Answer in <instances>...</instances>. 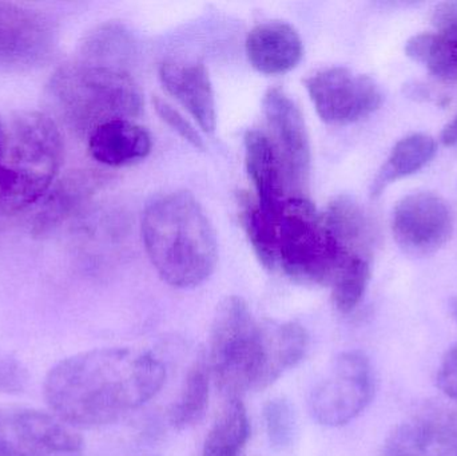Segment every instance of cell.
I'll return each instance as SVG.
<instances>
[{"mask_svg": "<svg viewBox=\"0 0 457 456\" xmlns=\"http://www.w3.org/2000/svg\"><path fill=\"white\" fill-rule=\"evenodd\" d=\"M166 382L162 361L147 351L96 348L69 356L48 371L43 395L71 427L112 425L152 401Z\"/></svg>", "mask_w": 457, "mask_h": 456, "instance_id": "obj_1", "label": "cell"}, {"mask_svg": "<svg viewBox=\"0 0 457 456\" xmlns=\"http://www.w3.org/2000/svg\"><path fill=\"white\" fill-rule=\"evenodd\" d=\"M142 240L153 267L174 288L200 286L216 269V230L189 192L169 193L147 205Z\"/></svg>", "mask_w": 457, "mask_h": 456, "instance_id": "obj_2", "label": "cell"}, {"mask_svg": "<svg viewBox=\"0 0 457 456\" xmlns=\"http://www.w3.org/2000/svg\"><path fill=\"white\" fill-rule=\"evenodd\" d=\"M61 130L50 115L18 112L3 123L0 144V217L42 201L63 163Z\"/></svg>", "mask_w": 457, "mask_h": 456, "instance_id": "obj_3", "label": "cell"}, {"mask_svg": "<svg viewBox=\"0 0 457 456\" xmlns=\"http://www.w3.org/2000/svg\"><path fill=\"white\" fill-rule=\"evenodd\" d=\"M48 106L70 129L87 134L104 123L138 117L144 95L128 70L75 58L46 87Z\"/></svg>", "mask_w": 457, "mask_h": 456, "instance_id": "obj_4", "label": "cell"}, {"mask_svg": "<svg viewBox=\"0 0 457 456\" xmlns=\"http://www.w3.org/2000/svg\"><path fill=\"white\" fill-rule=\"evenodd\" d=\"M344 257L305 195L287 198L277 220V268L303 284L330 286Z\"/></svg>", "mask_w": 457, "mask_h": 456, "instance_id": "obj_5", "label": "cell"}, {"mask_svg": "<svg viewBox=\"0 0 457 456\" xmlns=\"http://www.w3.org/2000/svg\"><path fill=\"white\" fill-rule=\"evenodd\" d=\"M208 366L228 399L257 391L261 372V327L249 305L228 296L217 307L209 339Z\"/></svg>", "mask_w": 457, "mask_h": 456, "instance_id": "obj_6", "label": "cell"}, {"mask_svg": "<svg viewBox=\"0 0 457 456\" xmlns=\"http://www.w3.org/2000/svg\"><path fill=\"white\" fill-rule=\"evenodd\" d=\"M376 393L370 358L361 351L340 353L309 396V411L325 427H341L367 410Z\"/></svg>", "mask_w": 457, "mask_h": 456, "instance_id": "obj_7", "label": "cell"}, {"mask_svg": "<svg viewBox=\"0 0 457 456\" xmlns=\"http://www.w3.org/2000/svg\"><path fill=\"white\" fill-rule=\"evenodd\" d=\"M305 86L317 114L329 125L359 122L383 104V93L372 78L345 67L320 70L305 80Z\"/></svg>", "mask_w": 457, "mask_h": 456, "instance_id": "obj_8", "label": "cell"}, {"mask_svg": "<svg viewBox=\"0 0 457 456\" xmlns=\"http://www.w3.org/2000/svg\"><path fill=\"white\" fill-rule=\"evenodd\" d=\"M72 428L39 410L0 412V456H82L85 444Z\"/></svg>", "mask_w": 457, "mask_h": 456, "instance_id": "obj_9", "label": "cell"}, {"mask_svg": "<svg viewBox=\"0 0 457 456\" xmlns=\"http://www.w3.org/2000/svg\"><path fill=\"white\" fill-rule=\"evenodd\" d=\"M56 29L46 13L0 2V71H26L53 58Z\"/></svg>", "mask_w": 457, "mask_h": 456, "instance_id": "obj_10", "label": "cell"}, {"mask_svg": "<svg viewBox=\"0 0 457 456\" xmlns=\"http://www.w3.org/2000/svg\"><path fill=\"white\" fill-rule=\"evenodd\" d=\"M391 225L395 241L405 253L429 256L450 240L453 230V211L439 195L413 193L397 203Z\"/></svg>", "mask_w": 457, "mask_h": 456, "instance_id": "obj_11", "label": "cell"}, {"mask_svg": "<svg viewBox=\"0 0 457 456\" xmlns=\"http://www.w3.org/2000/svg\"><path fill=\"white\" fill-rule=\"evenodd\" d=\"M263 114L270 129L271 144L284 166L289 192L303 195L311 173V142L303 112L281 88H270L263 96Z\"/></svg>", "mask_w": 457, "mask_h": 456, "instance_id": "obj_12", "label": "cell"}, {"mask_svg": "<svg viewBox=\"0 0 457 456\" xmlns=\"http://www.w3.org/2000/svg\"><path fill=\"white\" fill-rule=\"evenodd\" d=\"M104 177L96 170H72L56 179L32 220L31 233L43 237L58 229L67 220L79 213L101 189Z\"/></svg>", "mask_w": 457, "mask_h": 456, "instance_id": "obj_13", "label": "cell"}, {"mask_svg": "<svg viewBox=\"0 0 457 456\" xmlns=\"http://www.w3.org/2000/svg\"><path fill=\"white\" fill-rule=\"evenodd\" d=\"M160 78L166 90L189 112L205 133L217 126L216 99L205 64L200 62L166 61Z\"/></svg>", "mask_w": 457, "mask_h": 456, "instance_id": "obj_14", "label": "cell"}, {"mask_svg": "<svg viewBox=\"0 0 457 456\" xmlns=\"http://www.w3.org/2000/svg\"><path fill=\"white\" fill-rule=\"evenodd\" d=\"M246 55L252 66L262 74H287L303 59V39L289 23L266 21L247 35Z\"/></svg>", "mask_w": 457, "mask_h": 456, "instance_id": "obj_15", "label": "cell"}, {"mask_svg": "<svg viewBox=\"0 0 457 456\" xmlns=\"http://www.w3.org/2000/svg\"><path fill=\"white\" fill-rule=\"evenodd\" d=\"M245 163L261 208L278 213L287 195V176L276 147L268 134L249 130L245 134Z\"/></svg>", "mask_w": 457, "mask_h": 456, "instance_id": "obj_16", "label": "cell"}, {"mask_svg": "<svg viewBox=\"0 0 457 456\" xmlns=\"http://www.w3.org/2000/svg\"><path fill=\"white\" fill-rule=\"evenodd\" d=\"M261 327V372L257 391L265 390L285 372L295 369L309 347L305 327L297 321H262Z\"/></svg>", "mask_w": 457, "mask_h": 456, "instance_id": "obj_17", "label": "cell"}, {"mask_svg": "<svg viewBox=\"0 0 457 456\" xmlns=\"http://www.w3.org/2000/svg\"><path fill=\"white\" fill-rule=\"evenodd\" d=\"M152 149L149 131L130 120H110L94 129L88 136L91 157L110 168H120L145 160Z\"/></svg>", "mask_w": 457, "mask_h": 456, "instance_id": "obj_18", "label": "cell"}, {"mask_svg": "<svg viewBox=\"0 0 457 456\" xmlns=\"http://www.w3.org/2000/svg\"><path fill=\"white\" fill-rule=\"evenodd\" d=\"M386 456H457V430L434 420L405 423L386 439Z\"/></svg>", "mask_w": 457, "mask_h": 456, "instance_id": "obj_19", "label": "cell"}, {"mask_svg": "<svg viewBox=\"0 0 457 456\" xmlns=\"http://www.w3.org/2000/svg\"><path fill=\"white\" fill-rule=\"evenodd\" d=\"M436 154V142L427 134H412L395 145L386 162L373 179L370 195L380 197L384 190L397 179L411 176L431 162Z\"/></svg>", "mask_w": 457, "mask_h": 456, "instance_id": "obj_20", "label": "cell"}, {"mask_svg": "<svg viewBox=\"0 0 457 456\" xmlns=\"http://www.w3.org/2000/svg\"><path fill=\"white\" fill-rule=\"evenodd\" d=\"M405 54L428 67L443 82L457 80V24L437 29L435 34H419L405 43Z\"/></svg>", "mask_w": 457, "mask_h": 456, "instance_id": "obj_21", "label": "cell"}, {"mask_svg": "<svg viewBox=\"0 0 457 456\" xmlns=\"http://www.w3.org/2000/svg\"><path fill=\"white\" fill-rule=\"evenodd\" d=\"M211 369L205 358H198L187 371L179 398L168 411L169 423L176 430H187L197 425L209 406Z\"/></svg>", "mask_w": 457, "mask_h": 456, "instance_id": "obj_22", "label": "cell"}, {"mask_svg": "<svg viewBox=\"0 0 457 456\" xmlns=\"http://www.w3.org/2000/svg\"><path fill=\"white\" fill-rule=\"evenodd\" d=\"M134 53V42L125 27L104 23L96 27L80 43L77 58L91 63L128 70Z\"/></svg>", "mask_w": 457, "mask_h": 456, "instance_id": "obj_23", "label": "cell"}, {"mask_svg": "<svg viewBox=\"0 0 457 456\" xmlns=\"http://www.w3.org/2000/svg\"><path fill=\"white\" fill-rule=\"evenodd\" d=\"M279 213V211H278ZM278 213L261 208L255 195H239V219L258 261L269 270L277 269V220Z\"/></svg>", "mask_w": 457, "mask_h": 456, "instance_id": "obj_24", "label": "cell"}, {"mask_svg": "<svg viewBox=\"0 0 457 456\" xmlns=\"http://www.w3.org/2000/svg\"><path fill=\"white\" fill-rule=\"evenodd\" d=\"M249 436L246 407L241 399H228L206 436L203 456H241Z\"/></svg>", "mask_w": 457, "mask_h": 456, "instance_id": "obj_25", "label": "cell"}, {"mask_svg": "<svg viewBox=\"0 0 457 456\" xmlns=\"http://www.w3.org/2000/svg\"><path fill=\"white\" fill-rule=\"evenodd\" d=\"M370 262L368 257L348 260L333 278L332 300L338 312L351 313L364 299L370 280Z\"/></svg>", "mask_w": 457, "mask_h": 456, "instance_id": "obj_26", "label": "cell"}, {"mask_svg": "<svg viewBox=\"0 0 457 456\" xmlns=\"http://www.w3.org/2000/svg\"><path fill=\"white\" fill-rule=\"evenodd\" d=\"M263 420L269 442L276 450L292 446L297 434V418L289 401L274 398L263 406Z\"/></svg>", "mask_w": 457, "mask_h": 456, "instance_id": "obj_27", "label": "cell"}, {"mask_svg": "<svg viewBox=\"0 0 457 456\" xmlns=\"http://www.w3.org/2000/svg\"><path fill=\"white\" fill-rule=\"evenodd\" d=\"M29 375L23 361L0 347V394L19 395L29 385Z\"/></svg>", "mask_w": 457, "mask_h": 456, "instance_id": "obj_28", "label": "cell"}, {"mask_svg": "<svg viewBox=\"0 0 457 456\" xmlns=\"http://www.w3.org/2000/svg\"><path fill=\"white\" fill-rule=\"evenodd\" d=\"M154 107L161 120H162L166 125L170 126L174 131H177L185 141L189 142L195 149H205V144H204L200 133L195 130V126H193L179 110L174 109L170 104L163 101V99L158 98V96L154 98Z\"/></svg>", "mask_w": 457, "mask_h": 456, "instance_id": "obj_29", "label": "cell"}, {"mask_svg": "<svg viewBox=\"0 0 457 456\" xmlns=\"http://www.w3.org/2000/svg\"><path fill=\"white\" fill-rule=\"evenodd\" d=\"M437 386L448 398L457 402V343L447 351L440 363Z\"/></svg>", "mask_w": 457, "mask_h": 456, "instance_id": "obj_30", "label": "cell"}, {"mask_svg": "<svg viewBox=\"0 0 457 456\" xmlns=\"http://www.w3.org/2000/svg\"><path fill=\"white\" fill-rule=\"evenodd\" d=\"M432 23L437 29L457 24V2L440 3L432 12Z\"/></svg>", "mask_w": 457, "mask_h": 456, "instance_id": "obj_31", "label": "cell"}, {"mask_svg": "<svg viewBox=\"0 0 457 456\" xmlns=\"http://www.w3.org/2000/svg\"><path fill=\"white\" fill-rule=\"evenodd\" d=\"M442 141L445 146H453V145H457V117L453 120V122H450L445 126L442 134Z\"/></svg>", "mask_w": 457, "mask_h": 456, "instance_id": "obj_32", "label": "cell"}, {"mask_svg": "<svg viewBox=\"0 0 457 456\" xmlns=\"http://www.w3.org/2000/svg\"><path fill=\"white\" fill-rule=\"evenodd\" d=\"M2 137H3V122L0 120V144H2Z\"/></svg>", "mask_w": 457, "mask_h": 456, "instance_id": "obj_33", "label": "cell"}, {"mask_svg": "<svg viewBox=\"0 0 457 456\" xmlns=\"http://www.w3.org/2000/svg\"><path fill=\"white\" fill-rule=\"evenodd\" d=\"M453 315H455L457 318V300H456L455 304L453 305Z\"/></svg>", "mask_w": 457, "mask_h": 456, "instance_id": "obj_34", "label": "cell"}]
</instances>
